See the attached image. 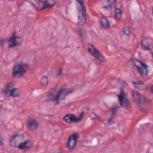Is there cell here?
I'll use <instances>...</instances> for the list:
<instances>
[{
    "label": "cell",
    "mask_w": 153,
    "mask_h": 153,
    "mask_svg": "<svg viewBox=\"0 0 153 153\" xmlns=\"http://www.w3.org/2000/svg\"><path fill=\"white\" fill-rule=\"evenodd\" d=\"M78 137H79V135H78V133H75L69 136L67 142V147L69 149H73L75 148L77 143Z\"/></svg>",
    "instance_id": "9c48e42d"
},
{
    "label": "cell",
    "mask_w": 153,
    "mask_h": 153,
    "mask_svg": "<svg viewBox=\"0 0 153 153\" xmlns=\"http://www.w3.org/2000/svg\"><path fill=\"white\" fill-rule=\"evenodd\" d=\"M100 23H101V25L104 28H107L109 26V21L105 17H102V18L100 19Z\"/></svg>",
    "instance_id": "e0dca14e"
},
{
    "label": "cell",
    "mask_w": 153,
    "mask_h": 153,
    "mask_svg": "<svg viewBox=\"0 0 153 153\" xmlns=\"http://www.w3.org/2000/svg\"><path fill=\"white\" fill-rule=\"evenodd\" d=\"M69 93V91L66 89H60L57 91L56 96L54 97V101L56 102H59V101L61 99H63V97Z\"/></svg>",
    "instance_id": "7c38bea8"
},
{
    "label": "cell",
    "mask_w": 153,
    "mask_h": 153,
    "mask_svg": "<svg viewBox=\"0 0 153 153\" xmlns=\"http://www.w3.org/2000/svg\"><path fill=\"white\" fill-rule=\"evenodd\" d=\"M37 4H33L38 9L44 10L47 8H51L54 6L55 2L53 1H38L35 2Z\"/></svg>",
    "instance_id": "ba28073f"
},
{
    "label": "cell",
    "mask_w": 153,
    "mask_h": 153,
    "mask_svg": "<svg viewBox=\"0 0 153 153\" xmlns=\"http://www.w3.org/2000/svg\"><path fill=\"white\" fill-rule=\"evenodd\" d=\"M10 143L12 146L22 150L30 149L32 146V142L25 133H19L13 136L10 139Z\"/></svg>",
    "instance_id": "6da1fadb"
},
{
    "label": "cell",
    "mask_w": 153,
    "mask_h": 153,
    "mask_svg": "<svg viewBox=\"0 0 153 153\" xmlns=\"http://www.w3.org/2000/svg\"><path fill=\"white\" fill-rule=\"evenodd\" d=\"M21 42H22L21 37L17 36L16 33H14L12 35V36L8 39V44L10 47H14L20 44Z\"/></svg>",
    "instance_id": "8fae6325"
},
{
    "label": "cell",
    "mask_w": 153,
    "mask_h": 153,
    "mask_svg": "<svg viewBox=\"0 0 153 153\" xmlns=\"http://www.w3.org/2000/svg\"><path fill=\"white\" fill-rule=\"evenodd\" d=\"M123 33L127 36H129L131 33V30L128 27H124L123 29Z\"/></svg>",
    "instance_id": "ffe728a7"
},
{
    "label": "cell",
    "mask_w": 153,
    "mask_h": 153,
    "mask_svg": "<svg viewBox=\"0 0 153 153\" xmlns=\"http://www.w3.org/2000/svg\"><path fill=\"white\" fill-rule=\"evenodd\" d=\"M27 127L29 130H34L38 127V122L34 118H29L27 122Z\"/></svg>",
    "instance_id": "5bb4252c"
},
{
    "label": "cell",
    "mask_w": 153,
    "mask_h": 153,
    "mask_svg": "<svg viewBox=\"0 0 153 153\" xmlns=\"http://www.w3.org/2000/svg\"><path fill=\"white\" fill-rule=\"evenodd\" d=\"M83 117H84V112L81 113L78 117H75L74 114H68L65 115L63 117V120L66 123L69 124L71 123H78V122L81 121L82 120Z\"/></svg>",
    "instance_id": "8992f818"
},
{
    "label": "cell",
    "mask_w": 153,
    "mask_h": 153,
    "mask_svg": "<svg viewBox=\"0 0 153 153\" xmlns=\"http://www.w3.org/2000/svg\"><path fill=\"white\" fill-rule=\"evenodd\" d=\"M14 84L11 82L7 84L3 88L2 91L7 97H11V91L14 88Z\"/></svg>",
    "instance_id": "4fadbf2b"
},
{
    "label": "cell",
    "mask_w": 153,
    "mask_h": 153,
    "mask_svg": "<svg viewBox=\"0 0 153 153\" xmlns=\"http://www.w3.org/2000/svg\"><path fill=\"white\" fill-rule=\"evenodd\" d=\"M27 65L23 63L16 65L13 69V76L14 78H20L25 72Z\"/></svg>",
    "instance_id": "277c9868"
},
{
    "label": "cell",
    "mask_w": 153,
    "mask_h": 153,
    "mask_svg": "<svg viewBox=\"0 0 153 153\" xmlns=\"http://www.w3.org/2000/svg\"><path fill=\"white\" fill-rule=\"evenodd\" d=\"M48 78L46 76H42L40 79V83L43 86H46L48 84Z\"/></svg>",
    "instance_id": "d6986e66"
},
{
    "label": "cell",
    "mask_w": 153,
    "mask_h": 153,
    "mask_svg": "<svg viewBox=\"0 0 153 153\" xmlns=\"http://www.w3.org/2000/svg\"><path fill=\"white\" fill-rule=\"evenodd\" d=\"M87 50L93 56H94L95 58H96L100 62H103L104 60L103 56L98 51V50L96 49V47H94L92 44H88Z\"/></svg>",
    "instance_id": "52a82bcc"
},
{
    "label": "cell",
    "mask_w": 153,
    "mask_h": 153,
    "mask_svg": "<svg viewBox=\"0 0 153 153\" xmlns=\"http://www.w3.org/2000/svg\"><path fill=\"white\" fill-rule=\"evenodd\" d=\"M132 62L141 75L145 76L148 74V68L144 63L136 59H132Z\"/></svg>",
    "instance_id": "5b68a950"
},
{
    "label": "cell",
    "mask_w": 153,
    "mask_h": 153,
    "mask_svg": "<svg viewBox=\"0 0 153 153\" xmlns=\"http://www.w3.org/2000/svg\"><path fill=\"white\" fill-rule=\"evenodd\" d=\"M142 47L146 49V50H149L151 48V45L149 43V40L148 39H144L142 41Z\"/></svg>",
    "instance_id": "2e32d148"
},
{
    "label": "cell",
    "mask_w": 153,
    "mask_h": 153,
    "mask_svg": "<svg viewBox=\"0 0 153 153\" xmlns=\"http://www.w3.org/2000/svg\"><path fill=\"white\" fill-rule=\"evenodd\" d=\"M118 100H119V103L121 105V106L127 108L129 106V102L127 99V95L125 92H124L123 90L121 91L120 93L118 96Z\"/></svg>",
    "instance_id": "30bf717a"
},
{
    "label": "cell",
    "mask_w": 153,
    "mask_h": 153,
    "mask_svg": "<svg viewBox=\"0 0 153 153\" xmlns=\"http://www.w3.org/2000/svg\"><path fill=\"white\" fill-rule=\"evenodd\" d=\"M76 2L78 11V22L79 25H84L87 20L86 8L82 1H76Z\"/></svg>",
    "instance_id": "7a4b0ae2"
},
{
    "label": "cell",
    "mask_w": 153,
    "mask_h": 153,
    "mask_svg": "<svg viewBox=\"0 0 153 153\" xmlns=\"http://www.w3.org/2000/svg\"><path fill=\"white\" fill-rule=\"evenodd\" d=\"M134 86L138 89L145 90L147 88V86L141 81H134L133 82Z\"/></svg>",
    "instance_id": "9a60e30c"
},
{
    "label": "cell",
    "mask_w": 153,
    "mask_h": 153,
    "mask_svg": "<svg viewBox=\"0 0 153 153\" xmlns=\"http://www.w3.org/2000/svg\"><path fill=\"white\" fill-rule=\"evenodd\" d=\"M132 96L137 105L140 108L144 109L148 103V100L145 97H143L140 93L134 91H132Z\"/></svg>",
    "instance_id": "3957f363"
},
{
    "label": "cell",
    "mask_w": 153,
    "mask_h": 153,
    "mask_svg": "<svg viewBox=\"0 0 153 153\" xmlns=\"http://www.w3.org/2000/svg\"><path fill=\"white\" fill-rule=\"evenodd\" d=\"M115 17L117 20H120L121 19V16H122V11H121L120 8H115Z\"/></svg>",
    "instance_id": "ac0fdd59"
}]
</instances>
